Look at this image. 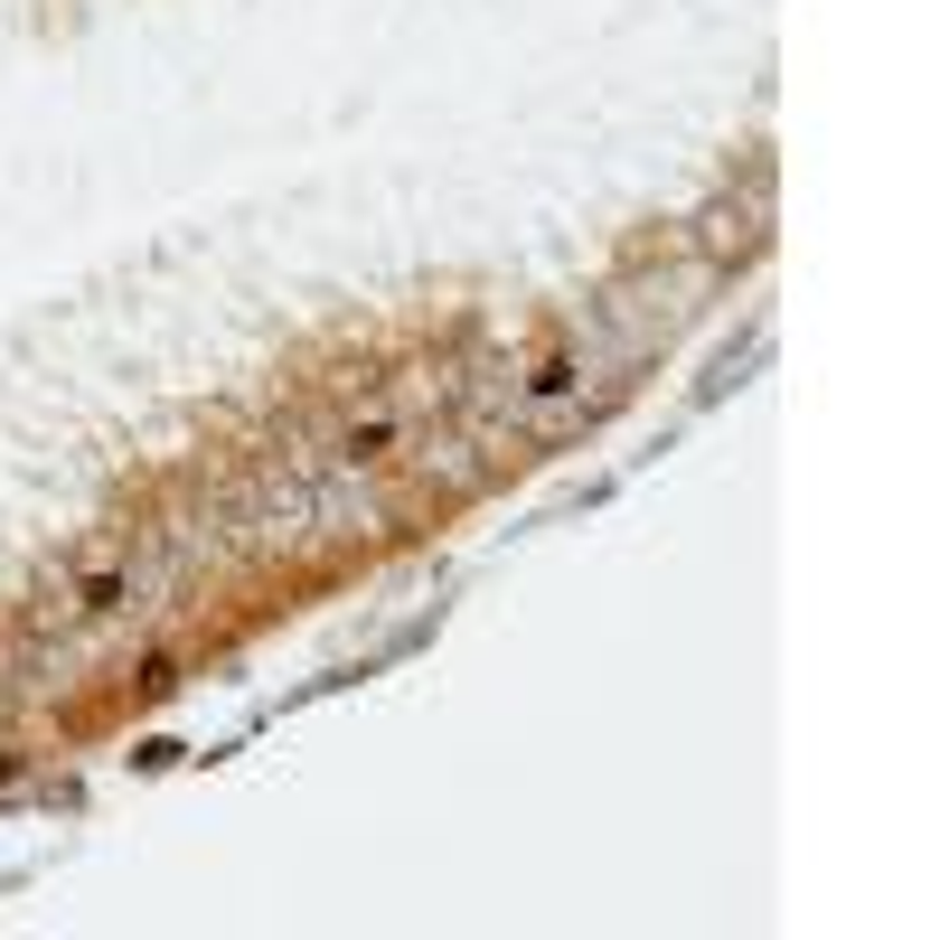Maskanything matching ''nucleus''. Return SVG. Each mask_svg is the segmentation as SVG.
Segmentation results:
<instances>
[{
  "label": "nucleus",
  "instance_id": "nucleus-2",
  "mask_svg": "<svg viewBox=\"0 0 940 940\" xmlns=\"http://www.w3.org/2000/svg\"><path fill=\"white\" fill-rule=\"evenodd\" d=\"M386 443H396V423H386V414H376V423H357V433H349V461H376Z\"/></svg>",
  "mask_w": 940,
  "mask_h": 940
},
{
  "label": "nucleus",
  "instance_id": "nucleus-1",
  "mask_svg": "<svg viewBox=\"0 0 940 940\" xmlns=\"http://www.w3.org/2000/svg\"><path fill=\"white\" fill-rule=\"evenodd\" d=\"M574 376H584V367H574V357H537V376H527V396H537V404H555V396H574Z\"/></svg>",
  "mask_w": 940,
  "mask_h": 940
}]
</instances>
